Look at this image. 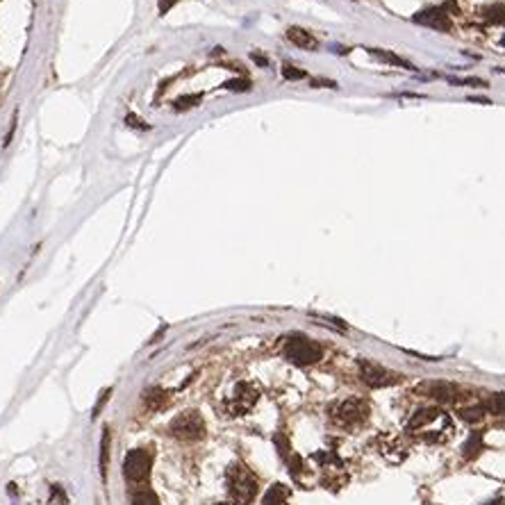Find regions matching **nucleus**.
<instances>
[{
    "label": "nucleus",
    "mask_w": 505,
    "mask_h": 505,
    "mask_svg": "<svg viewBox=\"0 0 505 505\" xmlns=\"http://www.w3.org/2000/svg\"><path fill=\"white\" fill-rule=\"evenodd\" d=\"M405 432L414 439L428 442V444H444L453 437L455 425L453 419L442 410V407H421L412 414V419L407 421Z\"/></svg>",
    "instance_id": "f257e3e1"
},
{
    "label": "nucleus",
    "mask_w": 505,
    "mask_h": 505,
    "mask_svg": "<svg viewBox=\"0 0 505 505\" xmlns=\"http://www.w3.org/2000/svg\"><path fill=\"white\" fill-rule=\"evenodd\" d=\"M228 494L234 505H250L255 501L257 481L243 465H232L228 469Z\"/></svg>",
    "instance_id": "f03ea898"
},
{
    "label": "nucleus",
    "mask_w": 505,
    "mask_h": 505,
    "mask_svg": "<svg viewBox=\"0 0 505 505\" xmlns=\"http://www.w3.org/2000/svg\"><path fill=\"white\" fill-rule=\"evenodd\" d=\"M282 353L292 364H296V367L317 364L321 360V355H324V351H321V346L317 342H312V339L303 337V335H292L287 339L282 346Z\"/></svg>",
    "instance_id": "7ed1b4c3"
},
{
    "label": "nucleus",
    "mask_w": 505,
    "mask_h": 505,
    "mask_svg": "<svg viewBox=\"0 0 505 505\" xmlns=\"http://www.w3.org/2000/svg\"><path fill=\"white\" fill-rule=\"evenodd\" d=\"M367 416H369V403L362 398H346L330 407V419L337 425H344V428L364 423Z\"/></svg>",
    "instance_id": "20e7f679"
},
{
    "label": "nucleus",
    "mask_w": 505,
    "mask_h": 505,
    "mask_svg": "<svg viewBox=\"0 0 505 505\" xmlns=\"http://www.w3.org/2000/svg\"><path fill=\"white\" fill-rule=\"evenodd\" d=\"M169 430H171L173 437H178V439L196 442V439H203V435H205V421H203V416H200L198 412L189 410V412L178 414L176 419L171 421Z\"/></svg>",
    "instance_id": "39448f33"
},
{
    "label": "nucleus",
    "mask_w": 505,
    "mask_h": 505,
    "mask_svg": "<svg viewBox=\"0 0 505 505\" xmlns=\"http://www.w3.org/2000/svg\"><path fill=\"white\" fill-rule=\"evenodd\" d=\"M257 398H259V389L252 385V382H239V385L234 387L232 396L225 400V412L230 416L246 414L255 407Z\"/></svg>",
    "instance_id": "423d86ee"
},
{
    "label": "nucleus",
    "mask_w": 505,
    "mask_h": 505,
    "mask_svg": "<svg viewBox=\"0 0 505 505\" xmlns=\"http://www.w3.org/2000/svg\"><path fill=\"white\" fill-rule=\"evenodd\" d=\"M360 378L367 382L369 387H389V385H396L400 380L398 373L385 369L382 364L378 362H371V360H360Z\"/></svg>",
    "instance_id": "0eeeda50"
},
{
    "label": "nucleus",
    "mask_w": 505,
    "mask_h": 505,
    "mask_svg": "<svg viewBox=\"0 0 505 505\" xmlns=\"http://www.w3.org/2000/svg\"><path fill=\"white\" fill-rule=\"evenodd\" d=\"M151 462H153V458H151V453L144 451V449H135V451H130L126 460H123V474L128 481H133V483H142L148 478V474H151Z\"/></svg>",
    "instance_id": "6e6552de"
},
{
    "label": "nucleus",
    "mask_w": 505,
    "mask_h": 505,
    "mask_svg": "<svg viewBox=\"0 0 505 505\" xmlns=\"http://www.w3.org/2000/svg\"><path fill=\"white\" fill-rule=\"evenodd\" d=\"M412 21L416 25H423V28H430V30H437V32H451L453 30V21L446 12V7H423L419 10Z\"/></svg>",
    "instance_id": "1a4fd4ad"
},
{
    "label": "nucleus",
    "mask_w": 505,
    "mask_h": 505,
    "mask_svg": "<svg viewBox=\"0 0 505 505\" xmlns=\"http://www.w3.org/2000/svg\"><path fill=\"white\" fill-rule=\"evenodd\" d=\"M376 449L380 451V455L391 465H400L407 458V444L403 442V437L391 432H382L376 439Z\"/></svg>",
    "instance_id": "9d476101"
},
{
    "label": "nucleus",
    "mask_w": 505,
    "mask_h": 505,
    "mask_svg": "<svg viewBox=\"0 0 505 505\" xmlns=\"http://www.w3.org/2000/svg\"><path fill=\"white\" fill-rule=\"evenodd\" d=\"M315 460L321 465V469H324V483L326 485H330L333 490H337V487H342L346 483L344 465H342V460H339L337 455H333V453H317Z\"/></svg>",
    "instance_id": "9b49d317"
},
{
    "label": "nucleus",
    "mask_w": 505,
    "mask_h": 505,
    "mask_svg": "<svg viewBox=\"0 0 505 505\" xmlns=\"http://www.w3.org/2000/svg\"><path fill=\"white\" fill-rule=\"evenodd\" d=\"M419 391L435 400H442V403H455V400L462 398V389L453 385V382H425L419 387Z\"/></svg>",
    "instance_id": "f8f14e48"
},
{
    "label": "nucleus",
    "mask_w": 505,
    "mask_h": 505,
    "mask_svg": "<svg viewBox=\"0 0 505 505\" xmlns=\"http://www.w3.org/2000/svg\"><path fill=\"white\" fill-rule=\"evenodd\" d=\"M287 41H292L294 46L301 50H310V53L319 48V39L315 34L308 32L306 28H299V25H292V28L287 30Z\"/></svg>",
    "instance_id": "ddd939ff"
},
{
    "label": "nucleus",
    "mask_w": 505,
    "mask_h": 505,
    "mask_svg": "<svg viewBox=\"0 0 505 505\" xmlns=\"http://www.w3.org/2000/svg\"><path fill=\"white\" fill-rule=\"evenodd\" d=\"M167 403H169V394L162 387H151V389L144 391V405L148 407V410L158 412Z\"/></svg>",
    "instance_id": "4468645a"
},
{
    "label": "nucleus",
    "mask_w": 505,
    "mask_h": 505,
    "mask_svg": "<svg viewBox=\"0 0 505 505\" xmlns=\"http://www.w3.org/2000/svg\"><path fill=\"white\" fill-rule=\"evenodd\" d=\"M481 16L485 19L487 25H501V23H505V5H499V3L487 5L481 10Z\"/></svg>",
    "instance_id": "2eb2a0df"
},
{
    "label": "nucleus",
    "mask_w": 505,
    "mask_h": 505,
    "mask_svg": "<svg viewBox=\"0 0 505 505\" xmlns=\"http://www.w3.org/2000/svg\"><path fill=\"white\" fill-rule=\"evenodd\" d=\"M287 499H289V487H285V485H273V487H269V492L264 494V499L262 503L264 505H282Z\"/></svg>",
    "instance_id": "dca6fc26"
},
{
    "label": "nucleus",
    "mask_w": 505,
    "mask_h": 505,
    "mask_svg": "<svg viewBox=\"0 0 505 505\" xmlns=\"http://www.w3.org/2000/svg\"><path fill=\"white\" fill-rule=\"evenodd\" d=\"M371 55H373V57H378L380 62H385V64H394V66H398V68H410V71L414 68L410 62H407V59L398 57V55H394V53H389V50H380V48H376V50H371Z\"/></svg>",
    "instance_id": "f3484780"
},
{
    "label": "nucleus",
    "mask_w": 505,
    "mask_h": 505,
    "mask_svg": "<svg viewBox=\"0 0 505 505\" xmlns=\"http://www.w3.org/2000/svg\"><path fill=\"white\" fill-rule=\"evenodd\" d=\"M481 451H483V432H474L462 446V455L467 460H474V458L481 455Z\"/></svg>",
    "instance_id": "a211bd4d"
},
{
    "label": "nucleus",
    "mask_w": 505,
    "mask_h": 505,
    "mask_svg": "<svg viewBox=\"0 0 505 505\" xmlns=\"http://www.w3.org/2000/svg\"><path fill=\"white\" fill-rule=\"evenodd\" d=\"M200 100H203V93H187V96H180V98L173 100V110H176V112H187V110H191V107H196Z\"/></svg>",
    "instance_id": "6ab92c4d"
},
{
    "label": "nucleus",
    "mask_w": 505,
    "mask_h": 505,
    "mask_svg": "<svg viewBox=\"0 0 505 505\" xmlns=\"http://www.w3.org/2000/svg\"><path fill=\"white\" fill-rule=\"evenodd\" d=\"M485 412H492L496 416H505V394H494L487 398Z\"/></svg>",
    "instance_id": "aec40b11"
},
{
    "label": "nucleus",
    "mask_w": 505,
    "mask_h": 505,
    "mask_svg": "<svg viewBox=\"0 0 505 505\" xmlns=\"http://www.w3.org/2000/svg\"><path fill=\"white\" fill-rule=\"evenodd\" d=\"M460 416H462L465 421L469 423H478V421H483V416H485V405H472V407H462V412H460Z\"/></svg>",
    "instance_id": "412c9836"
},
{
    "label": "nucleus",
    "mask_w": 505,
    "mask_h": 505,
    "mask_svg": "<svg viewBox=\"0 0 505 505\" xmlns=\"http://www.w3.org/2000/svg\"><path fill=\"white\" fill-rule=\"evenodd\" d=\"M250 80L246 75L243 77H232V80H228V82H223V89H228V91H248L250 89Z\"/></svg>",
    "instance_id": "4be33fe9"
},
{
    "label": "nucleus",
    "mask_w": 505,
    "mask_h": 505,
    "mask_svg": "<svg viewBox=\"0 0 505 505\" xmlns=\"http://www.w3.org/2000/svg\"><path fill=\"white\" fill-rule=\"evenodd\" d=\"M133 505H160V501H158V496H155L153 492L144 490V492H137V494H135Z\"/></svg>",
    "instance_id": "5701e85b"
},
{
    "label": "nucleus",
    "mask_w": 505,
    "mask_h": 505,
    "mask_svg": "<svg viewBox=\"0 0 505 505\" xmlns=\"http://www.w3.org/2000/svg\"><path fill=\"white\" fill-rule=\"evenodd\" d=\"M107 453H110V430H105L103 435V444H100V474H107Z\"/></svg>",
    "instance_id": "b1692460"
},
{
    "label": "nucleus",
    "mask_w": 505,
    "mask_h": 505,
    "mask_svg": "<svg viewBox=\"0 0 505 505\" xmlns=\"http://www.w3.org/2000/svg\"><path fill=\"white\" fill-rule=\"evenodd\" d=\"M282 77L289 82H296V80H301V77H306V71H303V68H296L292 64H285L282 66Z\"/></svg>",
    "instance_id": "393cba45"
},
{
    "label": "nucleus",
    "mask_w": 505,
    "mask_h": 505,
    "mask_svg": "<svg viewBox=\"0 0 505 505\" xmlns=\"http://www.w3.org/2000/svg\"><path fill=\"white\" fill-rule=\"evenodd\" d=\"M126 123L130 126V128H135V130H151V126L146 123V121H142L137 114H133V112H130V114L126 116Z\"/></svg>",
    "instance_id": "a878e982"
},
{
    "label": "nucleus",
    "mask_w": 505,
    "mask_h": 505,
    "mask_svg": "<svg viewBox=\"0 0 505 505\" xmlns=\"http://www.w3.org/2000/svg\"><path fill=\"white\" fill-rule=\"evenodd\" d=\"M451 84H469V86H485L487 82H485V80H476V77H465V80H455V77H453V80H451Z\"/></svg>",
    "instance_id": "bb28decb"
},
{
    "label": "nucleus",
    "mask_w": 505,
    "mask_h": 505,
    "mask_svg": "<svg viewBox=\"0 0 505 505\" xmlns=\"http://www.w3.org/2000/svg\"><path fill=\"white\" fill-rule=\"evenodd\" d=\"M289 467H292V476L294 478H301V472H303V462H301V458H292L289 460Z\"/></svg>",
    "instance_id": "cd10ccee"
},
{
    "label": "nucleus",
    "mask_w": 505,
    "mask_h": 505,
    "mask_svg": "<svg viewBox=\"0 0 505 505\" xmlns=\"http://www.w3.org/2000/svg\"><path fill=\"white\" fill-rule=\"evenodd\" d=\"M176 3H178V0H160V14H167Z\"/></svg>",
    "instance_id": "c85d7f7f"
},
{
    "label": "nucleus",
    "mask_w": 505,
    "mask_h": 505,
    "mask_svg": "<svg viewBox=\"0 0 505 505\" xmlns=\"http://www.w3.org/2000/svg\"><path fill=\"white\" fill-rule=\"evenodd\" d=\"M250 57L255 59V64H257V66H269V59H266V55H262V53H252Z\"/></svg>",
    "instance_id": "c756f323"
},
{
    "label": "nucleus",
    "mask_w": 505,
    "mask_h": 505,
    "mask_svg": "<svg viewBox=\"0 0 505 505\" xmlns=\"http://www.w3.org/2000/svg\"><path fill=\"white\" fill-rule=\"evenodd\" d=\"M312 86H330V89H335V82L333 80H321V77H319V80H312Z\"/></svg>",
    "instance_id": "7c9ffc66"
},
{
    "label": "nucleus",
    "mask_w": 505,
    "mask_h": 505,
    "mask_svg": "<svg viewBox=\"0 0 505 505\" xmlns=\"http://www.w3.org/2000/svg\"><path fill=\"white\" fill-rule=\"evenodd\" d=\"M485 505H503V501H501V499H496V501H490V503H485Z\"/></svg>",
    "instance_id": "2f4dec72"
},
{
    "label": "nucleus",
    "mask_w": 505,
    "mask_h": 505,
    "mask_svg": "<svg viewBox=\"0 0 505 505\" xmlns=\"http://www.w3.org/2000/svg\"><path fill=\"white\" fill-rule=\"evenodd\" d=\"M501 43H503V46H505V34H503V39H501Z\"/></svg>",
    "instance_id": "473e14b6"
},
{
    "label": "nucleus",
    "mask_w": 505,
    "mask_h": 505,
    "mask_svg": "<svg viewBox=\"0 0 505 505\" xmlns=\"http://www.w3.org/2000/svg\"><path fill=\"white\" fill-rule=\"evenodd\" d=\"M219 505H223V503H219Z\"/></svg>",
    "instance_id": "72a5a7b5"
}]
</instances>
